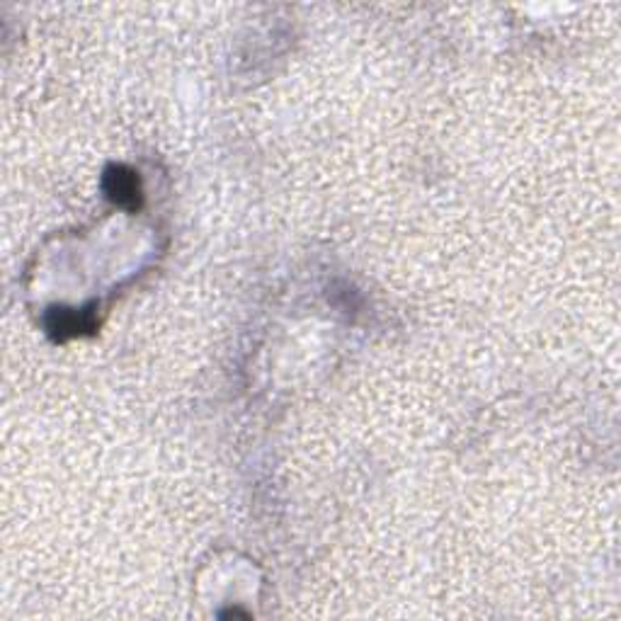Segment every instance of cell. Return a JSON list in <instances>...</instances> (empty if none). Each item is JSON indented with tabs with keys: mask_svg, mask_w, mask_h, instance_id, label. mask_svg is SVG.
<instances>
[{
	"mask_svg": "<svg viewBox=\"0 0 621 621\" xmlns=\"http://www.w3.org/2000/svg\"><path fill=\"white\" fill-rule=\"evenodd\" d=\"M102 192L124 212H138L144 207V187L142 178L134 168L124 163H112L102 173Z\"/></svg>",
	"mask_w": 621,
	"mask_h": 621,
	"instance_id": "cell-1",
	"label": "cell"
},
{
	"mask_svg": "<svg viewBox=\"0 0 621 621\" xmlns=\"http://www.w3.org/2000/svg\"><path fill=\"white\" fill-rule=\"evenodd\" d=\"M44 328L46 333H49L52 340L56 343H66V340H74V337H84L96 333L98 321H96V313L90 309H49L44 315Z\"/></svg>",
	"mask_w": 621,
	"mask_h": 621,
	"instance_id": "cell-2",
	"label": "cell"
}]
</instances>
